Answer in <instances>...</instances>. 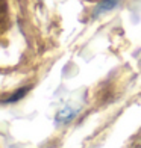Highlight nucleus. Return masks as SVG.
<instances>
[{"label": "nucleus", "mask_w": 141, "mask_h": 148, "mask_svg": "<svg viewBox=\"0 0 141 148\" xmlns=\"http://www.w3.org/2000/svg\"><path fill=\"white\" fill-rule=\"evenodd\" d=\"M77 115V109H73L70 106H65L64 109H61L58 113H56V118H55V123L59 125V124H67L70 123L71 119H75Z\"/></svg>", "instance_id": "obj_1"}, {"label": "nucleus", "mask_w": 141, "mask_h": 148, "mask_svg": "<svg viewBox=\"0 0 141 148\" xmlns=\"http://www.w3.org/2000/svg\"><path fill=\"white\" fill-rule=\"evenodd\" d=\"M30 91V86H24V88H20L17 89L14 94H11L8 98H3V104H11V103H17L18 100H21L26 94Z\"/></svg>", "instance_id": "obj_3"}, {"label": "nucleus", "mask_w": 141, "mask_h": 148, "mask_svg": "<svg viewBox=\"0 0 141 148\" xmlns=\"http://www.w3.org/2000/svg\"><path fill=\"white\" fill-rule=\"evenodd\" d=\"M118 2L120 0H102V2L96 6V9H94V12H93V17H99V15L105 14V12L114 9L118 5Z\"/></svg>", "instance_id": "obj_2"}]
</instances>
